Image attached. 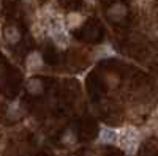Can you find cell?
<instances>
[{
    "label": "cell",
    "instance_id": "cell-9",
    "mask_svg": "<svg viewBox=\"0 0 158 156\" xmlns=\"http://www.w3.org/2000/svg\"><path fill=\"white\" fill-rule=\"evenodd\" d=\"M76 140H77V137H76V133L73 129H67L62 136V142L65 145H73V144H76Z\"/></svg>",
    "mask_w": 158,
    "mask_h": 156
},
{
    "label": "cell",
    "instance_id": "cell-10",
    "mask_svg": "<svg viewBox=\"0 0 158 156\" xmlns=\"http://www.w3.org/2000/svg\"><path fill=\"white\" fill-rule=\"evenodd\" d=\"M81 21H82V16L79 14V13H71V14L68 16V27L70 29L77 27V25L81 24Z\"/></svg>",
    "mask_w": 158,
    "mask_h": 156
},
{
    "label": "cell",
    "instance_id": "cell-6",
    "mask_svg": "<svg viewBox=\"0 0 158 156\" xmlns=\"http://www.w3.org/2000/svg\"><path fill=\"white\" fill-rule=\"evenodd\" d=\"M3 35H5V40H6L8 44H16L21 40V32H19L18 27H15V25H8L5 29Z\"/></svg>",
    "mask_w": 158,
    "mask_h": 156
},
{
    "label": "cell",
    "instance_id": "cell-4",
    "mask_svg": "<svg viewBox=\"0 0 158 156\" xmlns=\"http://www.w3.org/2000/svg\"><path fill=\"white\" fill-rule=\"evenodd\" d=\"M25 66L29 71H36L43 66V57L40 52H30L27 60H25Z\"/></svg>",
    "mask_w": 158,
    "mask_h": 156
},
{
    "label": "cell",
    "instance_id": "cell-5",
    "mask_svg": "<svg viewBox=\"0 0 158 156\" xmlns=\"http://www.w3.org/2000/svg\"><path fill=\"white\" fill-rule=\"evenodd\" d=\"M118 140V133L111 128H103L100 131V142L103 144H115Z\"/></svg>",
    "mask_w": 158,
    "mask_h": 156
},
{
    "label": "cell",
    "instance_id": "cell-3",
    "mask_svg": "<svg viewBox=\"0 0 158 156\" xmlns=\"http://www.w3.org/2000/svg\"><path fill=\"white\" fill-rule=\"evenodd\" d=\"M127 14H128V10H127V6L122 5V3H114V5L108 10V16H109V19L114 21V22L123 21V19L127 18Z\"/></svg>",
    "mask_w": 158,
    "mask_h": 156
},
{
    "label": "cell",
    "instance_id": "cell-2",
    "mask_svg": "<svg viewBox=\"0 0 158 156\" xmlns=\"http://www.w3.org/2000/svg\"><path fill=\"white\" fill-rule=\"evenodd\" d=\"M49 35H51L52 40H54V43L59 49H67V46L70 44V36H68V33L65 30L62 22L52 24L51 29H49Z\"/></svg>",
    "mask_w": 158,
    "mask_h": 156
},
{
    "label": "cell",
    "instance_id": "cell-1",
    "mask_svg": "<svg viewBox=\"0 0 158 156\" xmlns=\"http://www.w3.org/2000/svg\"><path fill=\"white\" fill-rule=\"evenodd\" d=\"M118 145H120L128 154H133L139 145V134L133 128H127L118 134Z\"/></svg>",
    "mask_w": 158,
    "mask_h": 156
},
{
    "label": "cell",
    "instance_id": "cell-8",
    "mask_svg": "<svg viewBox=\"0 0 158 156\" xmlns=\"http://www.w3.org/2000/svg\"><path fill=\"white\" fill-rule=\"evenodd\" d=\"M22 114H24V110L21 107L19 101H15V102H11L10 106H8V118L18 120V118H21V117H22Z\"/></svg>",
    "mask_w": 158,
    "mask_h": 156
},
{
    "label": "cell",
    "instance_id": "cell-7",
    "mask_svg": "<svg viewBox=\"0 0 158 156\" xmlns=\"http://www.w3.org/2000/svg\"><path fill=\"white\" fill-rule=\"evenodd\" d=\"M25 88H27V92L30 93V95H33V96H36V95H41L43 93V82L40 81V79H29L27 81V84H25Z\"/></svg>",
    "mask_w": 158,
    "mask_h": 156
}]
</instances>
